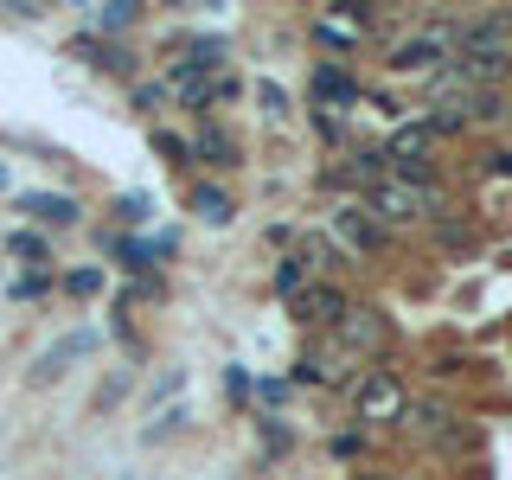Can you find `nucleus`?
Returning a JSON list of instances; mask_svg holds the SVG:
<instances>
[{"instance_id": "1a4fd4ad", "label": "nucleus", "mask_w": 512, "mask_h": 480, "mask_svg": "<svg viewBox=\"0 0 512 480\" xmlns=\"http://www.w3.org/2000/svg\"><path fill=\"white\" fill-rule=\"evenodd\" d=\"M333 231H340L359 256H372V250H378V224L365 218V212H352V205H346V212H333Z\"/></svg>"}, {"instance_id": "ddd939ff", "label": "nucleus", "mask_w": 512, "mask_h": 480, "mask_svg": "<svg viewBox=\"0 0 512 480\" xmlns=\"http://www.w3.org/2000/svg\"><path fill=\"white\" fill-rule=\"evenodd\" d=\"M461 128H474L468 103H436V109H429V135H461Z\"/></svg>"}, {"instance_id": "f3484780", "label": "nucleus", "mask_w": 512, "mask_h": 480, "mask_svg": "<svg viewBox=\"0 0 512 480\" xmlns=\"http://www.w3.org/2000/svg\"><path fill=\"white\" fill-rule=\"evenodd\" d=\"M128 20H135V7H128V0H116V7H96V26H103V32H122Z\"/></svg>"}, {"instance_id": "f257e3e1", "label": "nucleus", "mask_w": 512, "mask_h": 480, "mask_svg": "<svg viewBox=\"0 0 512 480\" xmlns=\"http://www.w3.org/2000/svg\"><path fill=\"white\" fill-rule=\"evenodd\" d=\"M346 314H352V301H346L333 282H314V288H301V295H295V320H320V327H340Z\"/></svg>"}, {"instance_id": "a211bd4d", "label": "nucleus", "mask_w": 512, "mask_h": 480, "mask_svg": "<svg viewBox=\"0 0 512 480\" xmlns=\"http://www.w3.org/2000/svg\"><path fill=\"white\" fill-rule=\"evenodd\" d=\"M372 333H378V320L352 308V320H346V340H352V346H372Z\"/></svg>"}, {"instance_id": "6e6552de", "label": "nucleus", "mask_w": 512, "mask_h": 480, "mask_svg": "<svg viewBox=\"0 0 512 480\" xmlns=\"http://www.w3.org/2000/svg\"><path fill=\"white\" fill-rule=\"evenodd\" d=\"M71 52L84 58V64H96V71H116V77L135 71V58H128L122 45H103V39H90V32H84V39H71Z\"/></svg>"}, {"instance_id": "dca6fc26", "label": "nucleus", "mask_w": 512, "mask_h": 480, "mask_svg": "<svg viewBox=\"0 0 512 480\" xmlns=\"http://www.w3.org/2000/svg\"><path fill=\"white\" fill-rule=\"evenodd\" d=\"M7 250L20 256V263H45V237H32V231H13V237H7Z\"/></svg>"}, {"instance_id": "f8f14e48", "label": "nucleus", "mask_w": 512, "mask_h": 480, "mask_svg": "<svg viewBox=\"0 0 512 480\" xmlns=\"http://www.w3.org/2000/svg\"><path fill=\"white\" fill-rule=\"evenodd\" d=\"M192 154L212 160V167H237V141H231V135H218V128H205V135L192 141Z\"/></svg>"}, {"instance_id": "9b49d317", "label": "nucleus", "mask_w": 512, "mask_h": 480, "mask_svg": "<svg viewBox=\"0 0 512 480\" xmlns=\"http://www.w3.org/2000/svg\"><path fill=\"white\" fill-rule=\"evenodd\" d=\"M372 205H378V212L391 218V224H404V218H423L416 192H404V186H378V192H372Z\"/></svg>"}, {"instance_id": "6ab92c4d", "label": "nucleus", "mask_w": 512, "mask_h": 480, "mask_svg": "<svg viewBox=\"0 0 512 480\" xmlns=\"http://www.w3.org/2000/svg\"><path fill=\"white\" fill-rule=\"evenodd\" d=\"M116 212H122V224H148V199L128 192V199H116Z\"/></svg>"}, {"instance_id": "aec40b11", "label": "nucleus", "mask_w": 512, "mask_h": 480, "mask_svg": "<svg viewBox=\"0 0 512 480\" xmlns=\"http://www.w3.org/2000/svg\"><path fill=\"white\" fill-rule=\"evenodd\" d=\"M154 148H160V154H167V160H192V148H186V141H180V135H167V128H160V135H154Z\"/></svg>"}, {"instance_id": "39448f33", "label": "nucleus", "mask_w": 512, "mask_h": 480, "mask_svg": "<svg viewBox=\"0 0 512 480\" xmlns=\"http://www.w3.org/2000/svg\"><path fill=\"white\" fill-rule=\"evenodd\" d=\"M96 346V333H71V340H58V346H45L39 352V365H32V384H52L71 359H84V352Z\"/></svg>"}, {"instance_id": "9d476101", "label": "nucleus", "mask_w": 512, "mask_h": 480, "mask_svg": "<svg viewBox=\"0 0 512 480\" xmlns=\"http://www.w3.org/2000/svg\"><path fill=\"white\" fill-rule=\"evenodd\" d=\"M192 212H199L205 224H231L237 205H231V192H218V186H192Z\"/></svg>"}, {"instance_id": "423d86ee", "label": "nucleus", "mask_w": 512, "mask_h": 480, "mask_svg": "<svg viewBox=\"0 0 512 480\" xmlns=\"http://www.w3.org/2000/svg\"><path fill=\"white\" fill-rule=\"evenodd\" d=\"M391 410H404V391H397L391 372H372V378L359 384V416L372 423V416H391Z\"/></svg>"}, {"instance_id": "7ed1b4c3", "label": "nucleus", "mask_w": 512, "mask_h": 480, "mask_svg": "<svg viewBox=\"0 0 512 480\" xmlns=\"http://www.w3.org/2000/svg\"><path fill=\"white\" fill-rule=\"evenodd\" d=\"M442 52H448V39H442V32L404 39V45H397V58H391V71H442Z\"/></svg>"}, {"instance_id": "412c9836", "label": "nucleus", "mask_w": 512, "mask_h": 480, "mask_svg": "<svg viewBox=\"0 0 512 480\" xmlns=\"http://www.w3.org/2000/svg\"><path fill=\"white\" fill-rule=\"evenodd\" d=\"M96 288H103V276H96V269H77V276H71V295H96Z\"/></svg>"}, {"instance_id": "0eeeda50", "label": "nucleus", "mask_w": 512, "mask_h": 480, "mask_svg": "<svg viewBox=\"0 0 512 480\" xmlns=\"http://www.w3.org/2000/svg\"><path fill=\"white\" fill-rule=\"evenodd\" d=\"M391 160H404V173H429L423 167V154H429V122H404L391 135V148H384Z\"/></svg>"}, {"instance_id": "2eb2a0df", "label": "nucleus", "mask_w": 512, "mask_h": 480, "mask_svg": "<svg viewBox=\"0 0 512 480\" xmlns=\"http://www.w3.org/2000/svg\"><path fill=\"white\" fill-rule=\"evenodd\" d=\"M256 103H263V116H269V122H282V116H288V96H282V84H269V77L256 84Z\"/></svg>"}, {"instance_id": "20e7f679", "label": "nucleus", "mask_w": 512, "mask_h": 480, "mask_svg": "<svg viewBox=\"0 0 512 480\" xmlns=\"http://www.w3.org/2000/svg\"><path fill=\"white\" fill-rule=\"evenodd\" d=\"M13 205H20V212H32L39 224H77V212H84L71 192H20Z\"/></svg>"}, {"instance_id": "f03ea898", "label": "nucleus", "mask_w": 512, "mask_h": 480, "mask_svg": "<svg viewBox=\"0 0 512 480\" xmlns=\"http://www.w3.org/2000/svg\"><path fill=\"white\" fill-rule=\"evenodd\" d=\"M352 103H359L352 71H340V64H320V71H314V116H320V109H352Z\"/></svg>"}, {"instance_id": "4468645a", "label": "nucleus", "mask_w": 512, "mask_h": 480, "mask_svg": "<svg viewBox=\"0 0 512 480\" xmlns=\"http://www.w3.org/2000/svg\"><path fill=\"white\" fill-rule=\"evenodd\" d=\"M301 282H308V256H288V263L276 269V295H282V301H295V295H301Z\"/></svg>"}]
</instances>
